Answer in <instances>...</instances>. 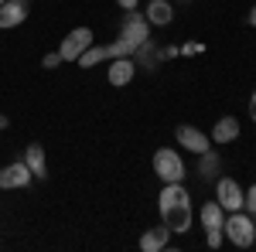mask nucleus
<instances>
[{
	"instance_id": "2eb2a0df",
	"label": "nucleus",
	"mask_w": 256,
	"mask_h": 252,
	"mask_svg": "<svg viewBox=\"0 0 256 252\" xmlns=\"http://www.w3.org/2000/svg\"><path fill=\"white\" fill-rule=\"evenodd\" d=\"M198 218H202V225H205V229H222L226 212H222V205H218V201H205V205H202V212H198Z\"/></svg>"
},
{
	"instance_id": "393cba45",
	"label": "nucleus",
	"mask_w": 256,
	"mask_h": 252,
	"mask_svg": "<svg viewBox=\"0 0 256 252\" xmlns=\"http://www.w3.org/2000/svg\"><path fill=\"white\" fill-rule=\"evenodd\" d=\"M250 24L256 27V3H253V10H250Z\"/></svg>"
},
{
	"instance_id": "a878e982",
	"label": "nucleus",
	"mask_w": 256,
	"mask_h": 252,
	"mask_svg": "<svg viewBox=\"0 0 256 252\" xmlns=\"http://www.w3.org/2000/svg\"><path fill=\"white\" fill-rule=\"evenodd\" d=\"M7 123H10V119H7L4 113H0V130H7Z\"/></svg>"
},
{
	"instance_id": "4468645a",
	"label": "nucleus",
	"mask_w": 256,
	"mask_h": 252,
	"mask_svg": "<svg viewBox=\"0 0 256 252\" xmlns=\"http://www.w3.org/2000/svg\"><path fill=\"white\" fill-rule=\"evenodd\" d=\"M144 17L150 20V24H158V27H164V24H171V20H174V7H171L168 0H150Z\"/></svg>"
},
{
	"instance_id": "0eeeda50",
	"label": "nucleus",
	"mask_w": 256,
	"mask_h": 252,
	"mask_svg": "<svg viewBox=\"0 0 256 252\" xmlns=\"http://www.w3.org/2000/svg\"><path fill=\"white\" fill-rule=\"evenodd\" d=\"M31 181H34V174H31V167H28L24 160L7 164V167L0 171V191H18V188H28Z\"/></svg>"
},
{
	"instance_id": "412c9836",
	"label": "nucleus",
	"mask_w": 256,
	"mask_h": 252,
	"mask_svg": "<svg viewBox=\"0 0 256 252\" xmlns=\"http://www.w3.org/2000/svg\"><path fill=\"white\" fill-rule=\"evenodd\" d=\"M181 55V48H174V44H168V48H160V58H178Z\"/></svg>"
},
{
	"instance_id": "ddd939ff",
	"label": "nucleus",
	"mask_w": 256,
	"mask_h": 252,
	"mask_svg": "<svg viewBox=\"0 0 256 252\" xmlns=\"http://www.w3.org/2000/svg\"><path fill=\"white\" fill-rule=\"evenodd\" d=\"M236 136H239V119L236 116H222L216 123V130H212V143L222 147V143H232Z\"/></svg>"
},
{
	"instance_id": "f257e3e1",
	"label": "nucleus",
	"mask_w": 256,
	"mask_h": 252,
	"mask_svg": "<svg viewBox=\"0 0 256 252\" xmlns=\"http://www.w3.org/2000/svg\"><path fill=\"white\" fill-rule=\"evenodd\" d=\"M147 38H150V20L140 10H126L123 24H120V38L110 41V44H89L79 55V65L92 68V65H102V61H113V58H130Z\"/></svg>"
},
{
	"instance_id": "6ab92c4d",
	"label": "nucleus",
	"mask_w": 256,
	"mask_h": 252,
	"mask_svg": "<svg viewBox=\"0 0 256 252\" xmlns=\"http://www.w3.org/2000/svg\"><path fill=\"white\" fill-rule=\"evenodd\" d=\"M41 65H44V68H58L62 55H58V51H52V55H44V58H41Z\"/></svg>"
},
{
	"instance_id": "dca6fc26",
	"label": "nucleus",
	"mask_w": 256,
	"mask_h": 252,
	"mask_svg": "<svg viewBox=\"0 0 256 252\" xmlns=\"http://www.w3.org/2000/svg\"><path fill=\"white\" fill-rule=\"evenodd\" d=\"M134 55H137V65H144L147 72H150V68L158 65V58H160V51H158V48H154V41H150V38L144 41V44H140V48H137V51H134Z\"/></svg>"
},
{
	"instance_id": "6e6552de",
	"label": "nucleus",
	"mask_w": 256,
	"mask_h": 252,
	"mask_svg": "<svg viewBox=\"0 0 256 252\" xmlns=\"http://www.w3.org/2000/svg\"><path fill=\"white\" fill-rule=\"evenodd\" d=\"M174 136H178V143L184 147V150H192V154H205V150H212V136H205L198 126H178L174 130Z\"/></svg>"
},
{
	"instance_id": "a211bd4d",
	"label": "nucleus",
	"mask_w": 256,
	"mask_h": 252,
	"mask_svg": "<svg viewBox=\"0 0 256 252\" xmlns=\"http://www.w3.org/2000/svg\"><path fill=\"white\" fill-rule=\"evenodd\" d=\"M205 242H208V249H218V246H222V239H226V232H222V229H205Z\"/></svg>"
},
{
	"instance_id": "aec40b11",
	"label": "nucleus",
	"mask_w": 256,
	"mask_h": 252,
	"mask_svg": "<svg viewBox=\"0 0 256 252\" xmlns=\"http://www.w3.org/2000/svg\"><path fill=\"white\" fill-rule=\"evenodd\" d=\"M246 212H250V215H256V184L250 188V191H246Z\"/></svg>"
},
{
	"instance_id": "7ed1b4c3",
	"label": "nucleus",
	"mask_w": 256,
	"mask_h": 252,
	"mask_svg": "<svg viewBox=\"0 0 256 252\" xmlns=\"http://www.w3.org/2000/svg\"><path fill=\"white\" fill-rule=\"evenodd\" d=\"M222 232H226V239H229L232 246H239V249L256 246V222L246 212H232L222 222Z\"/></svg>"
},
{
	"instance_id": "423d86ee",
	"label": "nucleus",
	"mask_w": 256,
	"mask_h": 252,
	"mask_svg": "<svg viewBox=\"0 0 256 252\" xmlns=\"http://www.w3.org/2000/svg\"><path fill=\"white\" fill-rule=\"evenodd\" d=\"M89 44H92V31H89V27H76V31H68V34L62 38V48H58L62 61H79V55L89 48Z\"/></svg>"
},
{
	"instance_id": "b1692460",
	"label": "nucleus",
	"mask_w": 256,
	"mask_h": 252,
	"mask_svg": "<svg viewBox=\"0 0 256 252\" xmlns=\"http://www.w3.org/2000/svg\"><path fill=\"white\" fill-rule=\"evenodd\" d=\"M250 119H253V123H256V92H253V96H250Z\"/></svg>"
},
{
	"instance_id": "4be33fe9",
	"label": "nucleus",
	"mask_w": 256,
	"mask_h": 252,
	"mask_svg": "<svg viewBox=\"0 0 256 252\" xmlns=\"http://www.w3.org/2000/svg\"><path fill=\"white\" fill-rule=\"evenodd\" d=\"M116 3L123 7V10H137V3H140V0H116Z\"/></svg>"
},
{
	"instance_id": "9b49d317",
	"label": "nucleus",
	"mask_w": 256,
	"mask_h": 252,
	"mask_svg": "<svg viewBox=\"0 0 256 252\" xmlns=\"http://www.w3.org/2000/svg\"><path fill=\"white\" fill-rule=\"evenodd\" d=\"M168 242H171V229H168V225H158V229H147V232L140 235V249H144V252L168 249Z\"/></svg>"
},
{
	"instance_id": "f03ea898",
	"label": "nucleus",
	"mask_w": 256,
	"mask_h": 252,
	"mask_svg": "<svg viewBox=\"0 0 256 252\" xmlns=\"http://www.w3.org/2000/svg\"><path fill=\"white\" fill-rule=\"evenodd\" d=\"M158 208H160L164 225H168L171 232L181 235V232L192 229V198L181 188V181H178V184H164V191H160V198H158Z\"/></svg>"
},
{
	"instance_id": "39448f33",
	"label": "nucleus",
	"mask_w": 256,
	"mask_h": 252,
	"mask_svg": "<svg viewBox=\"0 0 256 252\" xmlns=\"http://www.w3.org/2000/svg\"><path fill=\"white\" fill-rule=\"evenodd\" d=\"M216 201L222 205V212H242L246 208V194L232 177H218L216 184Z\"/></svg>"
},
{
	"instance_id": "5701e85b",
	"label": "nucleus",
	"mask_w": 256,
	"mask_h": 252,
	"mask_svg": "<svg viewBox=\"0 0 256 252\" xmlns=\"http://www.w3.org/2000/svg\"><path fill=\"white\" fill-rule=\"evenodd\" d=\"M181 51H184V55H198V51H202V44H192V41H188V44H184Z\"/></svg>"
},
{
	"instance_id": "f8f14e48",
	"label": "nucleus",
	"mask_w": 256,
	"mask_h": 252,
	"mask_svg": "<svg viewBox=\"0 0 256 252\" xmlns=\"http://www.w3.org/2000/svg\"><path fill=\"white\" fill-rule=\"evenodd\" d=\"M24 164L31 167V174L38 177V181L48 177V160H44V147H41V143H31V147L24 150Z\"/></svg>"
},
{
	"instance_id": "1a4fd4ad",
	"label": "nucleus",
	"mask_w": 256,
	"mask_h": 252,
	"mask_svg": "<svg viewBox=\"0 0 256 252\" xmlns=\"http://www.w3.org/2000/svg\"><path fill=\"white\" fill-rule=\"evenodd\" d=\"M137 75V61L134 58H113L110 61V85H130Z\"/></svg>"
},
{
	"instance_id": "20e7f679",
	"label": "nucleus",
	"mask_w": 256,
	"mask_h": 252,
	"mask_svg": "<svg viewBox=\"0 0 256 252\" xmlns=\"http://www.w3.org/2000/svg\"><path fill=\"white\" fill-rule=\"evenodd\" d=\"M154 174H158L164 184H178V181L184 177V160L178 157V150L160 147L158 154H154Z\"/></svg>"
},
{
	"instance_id": "bb28decb",
	"label": "nucleus",
	"mask_w": 256,
	"mask_h": 252,
	"mask_svg": "<svg viewBox=\"0 0 256 252\" xmlns=\"http://www.w3.org/2000/svg\"><path fill=\"white\" fill-rule=\"evenodd\" d=\"M0 3H7V0H0Z\"/></svg>"
},
{
	"instance_id": "9d476101",
	"label": "nucleus",
	"mask_w": 256,
	"mask_h": 252,
	"mask_svg": "<svg viewBox=\"0 0 256 252\" xmlns=\"http://www.w3.org/2000/svg\"><path fill=\"white\" fill-rule=\"evenodd\" d=\"M28 20V3L24 0H7L0 3V27H18Z\"/></svg>"
},
{
	"instance_id": "f3484780",
	"label": "nucleus",
	"mask_w": 256,
	"mask_h": 252,
	"mask_svg": "<svg viewBox=\"0 0 256 252\" xmlns=\"http://www.w3.org/2000/svg\"><path fill=\"white\" fill-rule=\"evenodd\" d=\"M195 174H202L205 181H212V177L218 174V150H205L202 154V160H198V171Z\"/></svg>"
}]
</instances>
